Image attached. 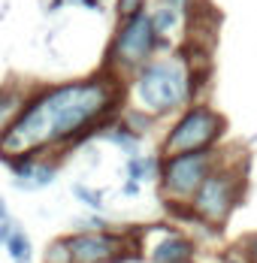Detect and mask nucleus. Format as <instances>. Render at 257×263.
<instances>
[{
    "label": "nucleus",
    "instance_id": "obj_1",
    "mask_svg": "<svg viewBox=\"0 0 257 263\" xmlns=\"http://www.w3.org/2000/svg\"><path fill=\"white\" fill-rule=\"evenodd\" d=\"M121 103L124 82L106 70L85 79L33 85L25 109L0 130V160L19 155L64 158L100 136L121 115Z\"/></svg>",
    "mask_w": 257,
    "mask_h": 263
},
{
    "label": "nucleus",
    "instance_id": "obj_2",
    "mask_svg": "<svg viewBox=\"0 0 257 263\" xmlns=\"http://www.w3.org/2000/svg\"><path fill=\"white\" fill-rule=\"evenodd\" d=\"M130 100L133 109L163 118L170 112H179L197 97L194 88V73L185 61V54H170V58H152L130 76Z\"/></svg>",
    "mask_w": 257,
    "mask_h": 263
},
{
    "label": "nucleus",
    "instance_id": "obj_3",
    "mask_svg": "<svg viewBox=\"0 0 257 263\" xmlns=\"http://www.w3.org/2000/svg\"><path fill=\"white\" fill-rule=\"evenodd\" d=\"M242 194H245V176H242V170L230 166V163H221V158H218L215 170L206 176L203 184L197 187V194L191 197L188 209L209 230H221L230 221V215L236 212Z\"/></svg>",
    "mask_w": 257,
    "mask_h": 263
},
{
    "label": "nucleus",
    "instance_id": "obj_4",
    "mask_svg": "<svg viewBox=\"0 0 257 263\" xmlns=\"http://www.w3.org/2000/svg\"><path fill=\"white\" fill-rule=\"evenodd\" d=\"M157 46H160V40L154 36V27H152V18H149V12L142 9V12H136V15H130L124 18L118 30H115V36H112V43H109V52H106V73H112L115 79H127L133 76L142 64H149L157 52Z\"/></svg>",
    "mask_w": 257,
    "mask_h": 263
},
{
    "label": "nucleus",
    "instance_id": "obj_5",
    "mask_svg": "<svg viewBox=\"0 0 257 263\" xmlns=\"http://www.w3.org/2000/svg\"><path fill=\"white\" fill-rule=\"evenodd\" d=\"M224 130H227L224 115H218L215 109L203 103L188 106L163 136L160 158L188 155V152H215V142L224 136Z\"/></svg>",
    "mask_w": 257,
    "mask_h": 263
},
{
    "label": "nucleus",
    "instance_id": "obj_6",
    "mask_svg": "<svg viewBox=\"0 0 257 263\" xmlns=\"http://www.w3.org/2000/svg\"><path fill=\"white\" fill-rule=\"evenodd\" d=\"M215 163H218L215 152H188V155L160 158L157 184H160V197L167 200V206H188L203 179L215 170Z\"/></svg>",
    "mask_w": 257,
    "mask_h": 263
},
{
    "label": "nucleus",
    "instance_id": "obj_7",
    "mask_svg": "<svg viewBox=\"0 0 257 263\" xmlns=\"http://www.w3.org/2000/svg\"><path fill=\"white\" fill-rule=\"evenodd\" d=\"M73 263H127L139 257V242L133 233L100 230V233H67Z\"/></svg>",
    "mask_w": 257,
    "mask_h": 263
},
{
    "label": "nucleus",
    "instance_id": "obj_8",
    "mask_svg": "<svg viewBox=\"0 0 257 263\" xmlns=\"http://www.w3.org/2000/svg\"><path fill=\"white\" fill-rule=\"evenodd\" d=\"M139 257L145 263H194L197 260V242L185 230L154 224L149 230H139Z\"/></svg>",
    "mask_w": 257,
    "mask_h": 263
},
{
    "label": "nucleus",
    "instance_id": "obj_9",
    "mask_svg": "<svg viewBox=\"0 0 257 263\" xmlns=\"http://www.w3.org/2000/svg\"><path fill=\"white\" fill-rule=\"evenodd\" d=\"M3 166L9 170V179L15 191H43L54 184L61 173V158L58 155H19V158H6Z\"/></svg>",
    "mask_w": 257,
    "mask_h": 263
},
{
    "label": "nucleus",
    "instance_id": "obj_10",
    "mask_svg": "<svg viewBox=\"0 0 257 263\" xmlns=\"http://www.w3.org/2000/svg\"><path fill=\"white\" fill-rule=\"evenodd\" d=\"M30 91H33V85L25 79H6L0 85V130L15 121V115L25 109Z\"/></svg>",
    "mask_w": 257,
    "mask_h": 263
},
{
    "label": "nucleus",
    "instance_id": "obj_11",
    "mask_svg": "<svg viewBox=\"0 0 257 263\" xmlns=\"http://www.w3.org/2000/svg\"><path fill=\"white\" fill-rule=\"evenodd\" d=\"M3 251L9 254V263H33V242L27 236L25 224L15 215L9 218V239H6Z\"/></svg>",
    "mask_w": 257,
    "mask_h": 263
},
{
    "label": "nucleus",
    "instance_id": "obj_12",
    "mask_svg": "<svg viewBox=\"0 0 257 263\" xmlns=\"http://www.w3.org/2000/svg\"><path fill=\"white\" fill-rule=\"evenodd\" d=\"M100 136H103V139H109L115 148H121L127 158H136V155H139V142H142V136H136L130 127H124L118 118H115V121H112V124L100 133Z\"/></svg>",
    "mask_w": 257,
    "mask_h": 263
},
{
    "label": "nucleus",
    "instance_id": "obj_13",
    "mask_svg": "<svg viewBox=\"0 0 257 263\" xmlns=\"http://www.w3.org/2000/svg\"><path fill=\"white\" fill-rule=\"evenodd\" d=\"M124 173L133 182H157V173H160V155H136L127 158L124 163Z\"/></svg>",
    "mask_w": 257,
    "mask_h": 263
},
{
    "label": "nucleus",
    "instance_id": "obj_14",
    "mask_svg": "<svg viewBox=\"0 0 257 263\" xmlns=\"http://www.w3.org/2000/svg\"><path fill=\"white\" fill-rule=\"evenodd\" d=\"M149 18H152V27H154V36L157 40H163L167 33H173L179 27V12H173L167 6H157L154 12H149Z\"/></svg>",
    "mask_w": 257,
    "mask_h": 263
},
{
    "label": "nucleus",
    "instance_id": "obj_15",
    "mask_svg": "<svg viewBox=\"0 0 257 263\" xmlns=\"http://www.w3.org/2000/svg\"><path fill=\"white\" fill-rule=\"evenodd\" d=\"M70 194H73V197H76V200L88 212H103V206H106L103 191H97V187H88V184H82V182L73 184V187H70Z\"/></svg>",
    "mask_w": 257,
    "mask_h": 263
},
{
    "label": "nucleus",
    "instance_id": "obj_16",
    "mask_svg": "<svg viewBox=\"0 0 257 263\" xmlns=\"http://www.w3.org/2000/svg\"><path fill=\"white\" fill-rule=\"evenodd\" d=\"M100 230H112V221L103 218L100 212H88L73 218V233H100Z\"/></svg>",
    "mask_w": 257,
    "mask_h": 263
},
{
    "label": "nucleus",
    "instance_id": "obj_17",
    "mask_svg": "<svg viewBox=\"0 0 257 263\" xmlns=\"http://www.w3.org/2000/svg\"><path fill=\"white\" fill-rule=\"evenodd\" d=\"M118 121L124 124V127H130V130L136 133V136H145V133L152 130V124H154V118L152 115H145V112H139V109H124L121 115H118Z\"/></svg>",
    "mask_w": 257,
    "mask_h": 263
},
{
    "label": "nucleus",
    "instance_id": "obj_18",
    "mask_svg": "<svg viewBox=\"0 0 257 263\" xmlns=\"http://www.w3.org/2000/svg\"><path fill=\"white\" fill-rule=\"evenodd\" d=\"M43 263H73V260H70L67 239H64V236L51 239L49 245H46V251H43Z\"/></svg>",
    "mask_w": 257,
    "mask_h": 263
},
{
    "label": "nucleus",
    "instance_id": "obj_19",
    "mask_svg": "<svg viewBox=\"0 0 257 263\" xmlns=\"http://www.w3.org/2000/svg\"><path fill=\"white\" fill-rule=\"evenodd\" d=\"M145 0H118L115 3V12H118V22H124L130 15H136V12H142L145 6H142Z\"/></svg>",
    "mask_w": 257,
    "mask_h": 263
},
{
    "label": "nucleus",
    "instance_id": "obj_20",
    "mask_svg": "<svg viewBox=\"0 0 257 263\" xmlns=\"http://www.w3.org/2000/svg\"><path fill=\"white\" fill-rule=\"evenodd\" d=\"M236 248L242 251V257H245L248 263H257V233H248V236L242 239Z\"/></svg>",
    "mask_w": 257,
    "mask_h": 263
},
{
    "label": "nucleus",
    "instance_id": "obj_21",
    "mask_svg": "<svg viewBox=\"0 0 257 263\" xmlns=\"http://www.w3.org/2000/svg\"><path fill=\"white\" fill-rule=\"evenodd\" d=\"M139 187H142L139 182H133V179H124V184H121V194H124V197H139Z\"/></svg>",
    "mask_w": 257,
    "mask_h": 263
},
{
    "label": "nucleus",
    "instance_id": "obj_22",
    "mask_svg": "<svg viewBox=\"0 0 257 263\" xmlns=\"http://www.w3.org/2000/svg\"><path fill=\"white\" fill-rule=\"evenodd\" d=\"M167 9H173V12H185L188 6H191V0H160Z\"/></svg>",
    "mask_w": 257,
    "mask_h": 263
},
{
    "label": "nucleus",
    "instance_id": "obj_23",
    "mask_svg": "<svg viewBox=\"0 0 257 263\" xmlns=\"http://www.w3.org/2000/svg\"><path fill=\"white\" fill-rule=\"evenodd\" d=\"M221 263H248V260L242 257V251H239V248H233V251H227V254L221 257Z\"/></svg>",
    "mask_w": 257,
    "mask_h": 263
},
{
    "label": "nucleus",
    "instance_id": "obj_24",
    "mask_svg": "<svg viewBox=\"0 0 257 263\" xmlns=\"http://www.w3.org/2000/svg\"><path fill=\"white\" fill-rule=\"evenodd\" d=\"M9 218H12V209H9V203H6V197L0 194V224H3V221H9Z\"/></svg>",
    "mask_w": 257,
    "mask_h": 263
},
{
    "label": "nucleus",
    "instance_id": "obj_25",
    "mask_svg": "<svg viewBox=\"0 0 257 263\" xmlns=\"http://www.w3.org/2000/svg\"><path fill=\"white\" fill-rule=\"evenodd\" d=\"M6 239H9V221H3V224H0V251L6 248Z\"/></svg>",
    "mask_w": 257,
    "mask_h": 263
},
{
    "label": "nucleus",
    "instance_id": "obj_26",
    "mask_svg": "<svg viewBox=\"0 0 257 263\" xmlns=\"http://www.w3.org/2000/svg\"><path fill=\"white\" fill-rule=\"evenodd\" d=\"M79 6H85V9H94V12H100L103 6H100V0H76Z\"/></svg>",
    "mask_w": 257,
    "mask_h": 263
}]
</instances>
